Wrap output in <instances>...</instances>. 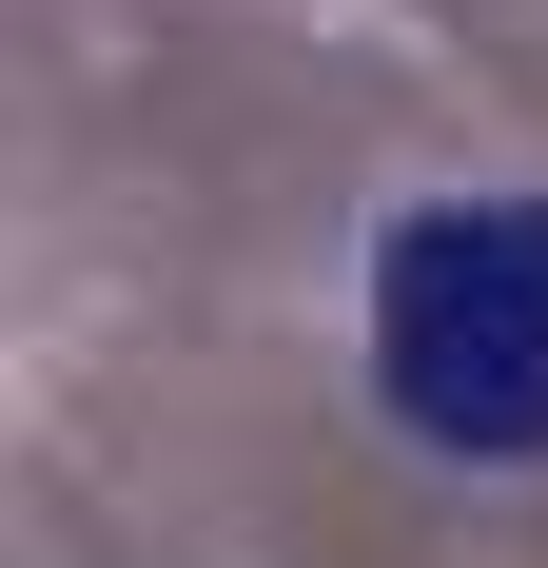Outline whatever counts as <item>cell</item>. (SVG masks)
Masks as SVG:
<instances>
[{"label":"cell","mask_w":548,"mask_h":568,"mask_svg":"<svg viewBox=\"0 0 548 568\" xmlns=\"http://www.w3.org/2000/svg\"><path fill=\"white\" fill-rule=\"evenodd\" d=\"M373 393L450 470L548 452V196H412L373 235Z\"/></svg>","instance_id":"cell-1"}]
</instances>
